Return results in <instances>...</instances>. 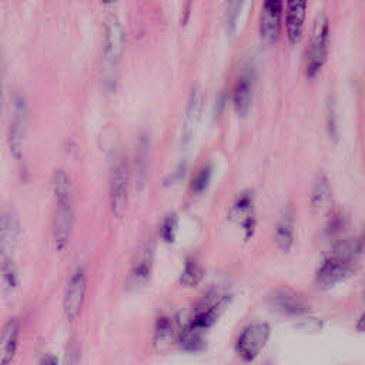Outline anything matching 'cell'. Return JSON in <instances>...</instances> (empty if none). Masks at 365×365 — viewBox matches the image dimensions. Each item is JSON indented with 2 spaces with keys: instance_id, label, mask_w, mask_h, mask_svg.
<instances>
[{
  "instance_id": "cell-5",
  "label": "cell",
  "mask_w": 365,
  "mask_h": 365,
  "mask_svg": "<svg viewBox=\"0 0 365 365\" xmlns=\"http://www.w3.org/2000/svg\"><path fill=\"white\" fill-rule=\"evenodd\" d=\"M284 0H262L258 31L264 43L272 44L278 40L282 27Z\"/></svg>"
},
{
  "instance_id": "cell-1",
  "label": "cell",
  "mask_w": 365,
  "mask_h": 365,
  "mask_svg": "<svg viewBox=\"0 0 365 365\" xmlns=\"http://www.w3.org/2000/svg\"><path fill=\"white\" fill-rule=\"evenodd\" d=\"M362 251V240H349L339 242L334 251L322 261L317 269V282L322 287H331L352 272L355 258Z\"/></svg>"
},
{
  "instance_id": "cell-27",
  "label": "cell",
  "mask_w": 365,
  "mask_h": 365,
  "mask_svg": "<svg viewBox=\"0 0 365 365\" xmlns=\"http://www.w3.org/2000/svg\"><path fill=\"white\" fill-rule=\"evenodd\" d=\"M175 227H177V222H175L174 217H170V218L165 220V222L163 225V238L165 241H173L174 240Z\"/></svg>"
},
{
  "instance_id": "cell-22",
  "label": "cell",
  "mask_w": 365,
  "mask_h": 365,
  "mask_svg": "<svg viewBox=\"0 0 365 365\" xmlns=\"http://www.w3.org/2000/svg\"><path fill=\"white\" fill-rule=\"evenodd\" d=\"M331 197V188H329V182L325 177H321L312 191V204L315 207L322 205L325 201H328Z\"/></svg>"
},
{
  "instance_id": "cell-10",
  "label": "cell",
  "mask_w": 365,
  "mask_h": 365,
  "mask_svg": "<svg viewBox=\"0 0 365 365\" xmlns=\"http://www.w3.org/2000/svg\"><path fill=\"white\" fill-rule=\"evenodd\" d=\"M26 108L21 98L16 101V110L13 114L11 125H10V134H9V144L13 155L16 158L21 157L23 150V140H24V131H26Z\"/></svg>"
},
{
  "instance_id": "cell-17",
  "label": "cell",
  "mask_w": 365,
  "mask_h": 365,
  "mask_svg": "<svg viewBox=\"0 0 365 365\" xmlns=\"http://www.w3.org/2000/svg\"><path fill=\"white\" fill-rule=\"evenodd\" d=\"M275 240H277V245L284 252L289 251V248L292 247V244H294V221H292L291 214H285L277 224Z\"/></svg>"
},
{
  "instance_id": "cell-26",
  "label": "cell",
  "mask_w": 365,
  "mask_h": 365,
  "mask_svg": "<svg viewBox=\"0 0 365 365\" xmlns=\"http://www.w3.org/2000/svg\"><path fill=\"white\" fill-rule=\"evenodd\" d=\"M251 202H252V197H251V195H248V194L241 195V197L237 200V202L232 205V212H235V214L238 215V214H241V212L250 210Z\"/></svg>"
},
{
  "instance_id": "cell-13",
  "label": "cell",
  "mask_w": 365,
  "mask_h": 365,
  "mask_svg": "<svg viewBox=\"0 0 365 365\" xmlns=\"http://www.w3.org/2000/svg\"><path fill=\"white\" fill-rule=\"evenodd\" d=\"M19 341V325L14 319H10L1 332L0 338V364H10L14 358Z\"/></svg>"
},
{
  "instance_id": "cell-21",
  "label": "cell",
  "mask_w": 365,
  "mask_h": 365,
  "mask_svg": "<svg viewBox=\"0 0 365 365\" xmlns=\"http://www.w3.org/2000/svg\"><path fill=\"white\" fill-rule=\"evenodd\" d=\"M180 342H181V346L187 351H200L202 346H204V341H202V336H201V331L198 329H194L191 327L187 325V328L181 332V336H180Z\"/></svg>"
},
{
  "instance_id": "cell-15",
  "label": "cell",
  "mask_w": 365,
  "mask_h": 365,
  "mask_svg": "<svg viewBox=\"0 0 365 365\" xmlns=\"http://www.w3.org/2000/svg\"><path fill=\"white\" fill-rule=\"evenodd\" d=\"M19 222L11 215L0 217V262L7 258V252L19 237Z\"/></svg>"
},
{
  "instance_id": "cell-29",
  "label": "cell",
  "mask_w": 365,
  "mask_h": 365,
  "mask_svg": "<svg viewBox=\"0 0 365 365\" xmlns=\"http://www.w3.org/2000/svg\"><path fill=\"white\" fill-rule=\"evenodd\" d=\"M1 100H3V87H1V77H0V120H1Z\"/></svg>"
},
{
  "instance_id": "cell-2",
  "label": "cell",
  "mask_w": 365,
  "mask_h": 365,
  "mask_svg": "<svg viewBox=\"0 0 365 365\" xmlns=\"http://www.w3.org/2000/svg\"><path fill=\"white\" fill-rule=\"evenodd\" d=\"M329 44V21L325 13H319L312 24L309 44L305 53V74L314 78L322 68Z\"/></svg>"
},
{
  "instance_id": "cell-16",
  "label": "cell",
  "mask_w": 365,
  "mask_h": 365,
  "mask_svg": "<svg viewBox=\"0 0 365 365\" xmlns=\"http://www.w3.org/2000/svg\"><path fill=\"white\" fill-rule=\"evenodd\" d=\"M205 103V94L201 87H194L190 97H188V104L185 110V127L187 130H191L195 127L198 120L201 118L202 108Z\"/></svg>"
},
{
  "instance_id": "cell-25",
  "label": "cell",
  "mask_w": 365,
  "mask_h": 365,
  "mask_svg": "<svg viewBox=\"0 0 365 365\" xmlns=\"http://www.w3.org/2000/svg\"><path fill=\"white\" fill-rule=\"evenodd\" d=\"M171 331H173V321L170 318H167V317L158 318L157 325H155L157 338H160V339L167 338V336L171 335Z\"/></svg>"
},
{
  "instance_id": "cell-28",
  "label": "cell",
  "mask_w": 365,
  "mask_h": 365,
  "mask_svg": "<svg viewBox=\"0 0 365 365\" xmlns=\"http://www.w3.org/2000/svg\"><path fill=\"white\" fill-rule=\"evenodd\" d=\"M41 364H57V359L54 356H51V355H47V356H44L41 359Z\"/></svg>"
},
{
  "instance_id": "cell-11",
  "label": "cell",
  "mask_w": 365,
  "mask_h": 365,
  "mask_svg": "<svg viewBox=\"0 0 365 365\" xmlns=\"http://www.w3.org/2000/svg\"><path fill=\"white\" fill-rule=\"evenodd\" d=\"M272 305L277 311L287 315H302L309 311V304L292 291H281L275 294Z\"/></svg>"
},
{
  "instance_id": "cell-6",
  "label": "cell",
  "mask_w": 365,
  "mask_h": 365,
  "mask_svg": "<svg viewBox=\"0 0 365 365\" xmlns=\"http://www.w3.org/2000/svg\"><path fill=\"white\" fill-rule=\"evenodd\" d=\"M103 51L107 64L117 66L123 57L125 47V33L121 21L117 16H108L104 23V37H103Z\"/></svg>"
},
{
  "instance_id": "cell-8",
  "label": "cell",
  "mask_w": 365,
  "mask_h": 365,
  "mask_svg": "<svg viewBox=\"0 0 365 365\" xmlns=\"http://www.w3.org/2000/svg\"><path fill=\"white\" fill-rule=\"evenodd\" d=\"M86 289H87V279L83 268H77L66 288L63 308L64 315L68 321H76L81 312L84 298H86Z\"/></svg>"
},
{
  "instance_id": "cell-24",
  "label": "cell",
  "mask_w": 365,
  "mask_h": 365,
  "mask_svg": "<svg viewBox=\"0 0 365 365\" xmlns=\"http://www.w3.org/2000/svg\"><path fill=\"white\" fill-rule=\"evenodd\" d=\"M0 268H1V274H3V279L4 284H7L9 288L14 289L19 285V279H17V271L14 268V264L11 262V259L7 257L0 262Z\"/></svg>"
},
{
  "instance_id": "cell-12",
  "label": "cell",
  "mask_w": 365,
  "mask_h": 365,
  "mask_svg": "<svg viewBox=\"0 0 365 365\" xmlns=\"http://www.w3.org/2000/svg\"><path fill=\"white\" fill-rule=\"evenodd\" d=\"M151 262H153V248L148 244H145L143 248L137 251L135 261L133 262L131 272H130L131 285L138 287L147 282L151 272Z\"/></svg>"
},
{
  "instance_id": "cell-9",
  "label": "cell",
  "mask_w": 365,
  "mask_h": 365,
  "mask_svg": "<svg viewBox=\"0 0 365 365\" xmlns=\"http://www.w3.org/2000/svg\"><path fill=\"white\" fill-rule=\"evenodd\" d=\"M308 0H287L285 4V29L291 44H297L304 34Z\"/></svg>"
},
{
  "instance_id": "cell-4",
  "label": "cell",
  "mask_w": 365,
  "mask_h": 365,
  "mask_svg": "<svg viewBox=\"0 0 365 365\" xmlns=\"http://www.w3.org/2000/svg\"><path fill=\"white\" fill-rule=\"evenodd\" d=\"M271 335V329L265 322H257L248 325L238 336L235 349L237 354L245 359L252 361L264 349Z\"/></svg>"
},
{
  "instance_id": "cell-18",
  "label": "cell",
  "mask_w": 365,
  "mask_h": 365,
  "mask_svg": "<svg viewBox=\"0 0 365 365\" xmlns=\"http://www.w3.org/2000/svg\"><path fill=\"white\" fill-rule=\"evenodd\" d=\"M244 4H245V0H228L227 1L225 11H224V23H225V29L230 34H232L237 30L238 19L244 9Z\"/></svg>"
},
{
  "instance_id": "cell-3",
  "label": "cell",
  "mask_w": 365,
  "mask_h": 365,
  "mask_svg": "<svg viewBox=\"0 0 365 365\" xmlns=\"http://www.w3.org/2000/svg\"><path fill=\"white\" fill-rule=\"evenodd\" d=\"M128 202V165L127 161L120 157L115 160L111 177H110V205L111 212L121 218L125 212Z\"/></svg>"
},
{
  "instance_id": "cell-23",
  "label": "cell",
  "mask_w": 365,
  "mask_h": 365,
  "mask_svg": "<svg viewBox=\"0 0 365 365\" xmlns=\"http://www.w3.org/2000/svg\"><path fill=\"white\" fill-rule=\"evenodd\" d=\"M210 181H211V168L204 167L191 180V191L195 194H201L204 190H207Z\"/></svg>"
},
{
  "instance_id": "cell-30",
  "label": "cell",
  "mask_w": 365,
  "mask_h": 365,
  "mask_svg": "<svg viewBox=\"0 0 365 365\" xmlns=\"http://www.w3.org/2000/svg\"><path fill=\"white\" fill-rule=\"evenodd\" d=\"M103 1V4H106V6H111V4H114L117 0H101Z\"/></svg>"
},
{
  "instance_id": "cell-20",
  "label": "cell",
  "mask_w": 365,
  "mask_h": 365,
  "mask_svg": "<svg viewBox=\"0 0 365 365\" xmlns=\"http://www.w3.org/2000/svg\"><path fill=\"white\" fill-rule=\"evenodd\" d=\"M202 278H204L202 267L198 262L188 259L181 272V278H180L181 284H184L187 287H195L202 281Z\"/></svg>"
},
{
  "instance_id": "cell-7",
  "label": "cell",
  "mask_w": 365,
  "mask_h": 365,
  "mask_svg": "<svg viewBox=\"0 0 365 365\" xmlns=\"http://www.w3.org/2000/svg\"><path fill=\"white\" fill-rule=\"evenodd\" d=\"M56 212L53 220V241L54 247L61 251L67 247L73 225H74V211H73V198L56 200Z\"/></svg>"
},
{
  "instance_id": "cell-14",
  "label": "cell",
  "mask_w": 365,
  "mask_h": 365,
  "mask_svg": "<svg viewBox=\"0 0 365 365\" xmlns=\"http://www.w3.org/2000/svg\"><path fill=\"white\" fill-rule=\"evenodd\" d=\"M252 100V77L250 73L244 74L238 78L234 93H232V103L234 108L240 115H245Z\"/></svg>"
},
{
  "instance_id": "cell-19",
  "label": "cell",
  "mask_w": 365,
  "mask_h": 365,
  "mask_svg": "<svg viewBox=\"0 0 365 365\" xmlns=\"http://www.w3.org/2000/svg\"><path fill=\"white\" fill-rule=\"evenodd\" d=\"M53 192L56 200L61 198H73V190L70 177L64 170H57L53 177Z\"/></svg>"
}]
</instances>
